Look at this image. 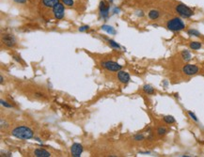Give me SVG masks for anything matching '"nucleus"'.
Instances as JSON below:
<instances>
[{"mask_svg": "<svg viewBox=\"0 0 204 157\" xmlns=\"http://www.w3.org/2000/svg\"><path fill=\"white\" fill-rule=\"evenodd\" d=\"M118 79L122 84H128L131 80V77H130V74L127 72L121 70L118 72Z\"/></svg>", "mask_w": 204, "mask_h": 157, "instance_id": "obj_10", "label": "nucleus"}, {"mask_svg": "<svg viewBox=\"0 0 204 157\" xmlns=\"http://www.w3.org/2000/svg\"><path fill=\"white\" fill-rule=\"evenodd\" d=\"M166 133H167V130L166 129L165 127H159L157 129V134L160 135V137H162V135H165Z\"/></svg>", "mask_w": 204, "mask_h": 157, "instance_id": "obj_22", "label": "nucleus"}, {"mask_svg": "<svg viewBox=\"0 0 204 157\" xmlns=\"http://www.w3.org/2000/svg\"><path fill=\"white\" fill-rule=\"evenodd\" d=\"M102 29L104 30L106 33L110 34V35H115L116 34V30L114 29V27H112L111 26L104 25V26H102Z\"/></svg>", "mask_w": 204, "mask_h": 157, "instance_id": "obj_15", "label": "nucleus"}, {"mask_svg": "<svg viewBox=\"0 0 204 157\" xmlns=\"http://www.w3.org/2000/svg\"><path fill=\"white\" fill-rule=\"evenodd\" d=\"M0 102H1V104L3 105V106H5V107H7V108H11L12 107V105L11 104H10L8 102H7V101H4V100H1V101H0Z\"/></svg>", "mask_w": 204, "mask_h": 157, "instance_id": "obj_26", "label": "nucleus"}, {"mask_svg": "<svg viewBox=\"0 0 204 157\" xmlns=\"http://www.w3.org/2000/svg\"><path fill=\"white\" fill-rule=\"evenodd\" d=\"M2 42L9 48H13L16 46V38L14 37V35L12 34H4L2 36Z\"/></svg>", "mask_w": 204, "mask_h": 157, "instance_id": "obj_5", "label": "nucleus"}, {"mask_svg": "<svg viewBox=\"0 0 204 157\" xmlns=\"http://www.w3.org/2000/svg\"><path fill=\"white\" fill-rule=\"evenodd\" d=\"M14 1L16 3H19V4H25L26 2V0H14Z\"/></svg>", "mask_w": 204, "mask_h": 157, "instance_id": "obj_30", "label": "nucleus"}, {"mask_svg": "<svg viewBox=\"0 0 204 157\" xmlns=\"http://www.w3.org/2000/svg\"><path fill=\"white\" fill-rule=\"evenodd\" d=\"M189 47L192 50H199L202 47V44L200 41H191L189 44Z\"/></svg>", "mask_w": 204, "mask_h": 157, "instance_id": "obj_17", "label": "nucleus"}, {"mask_svg": "<svg viewBox=\"0 0 204 157\" xmlns=\"http://www.w3.org/2000/svg\"><path fill=\"white\" fill-rule=\"evenodd\" d=\"M166 27L167 29H170V31L177 32V31L184 30L185 28V24L180 17H174L167 21Z\"/></svg>", "mask_w": 204, "mask_h": 157, "instance_id": "obj_2", "label": "nucleus"}, {"mask_svg": "<svg viewBox=\"0 0 204 157\" xmlns=\"http://www.w3.org/2000/svg\"><path fill=\"white\" fill-rule=\"evenodd\" d=\"M99 11H100V15L104 18L106 19L109 16V5L107 2H105L104 0L100 2L99 5Z\"/></svg>", "mask_w": 204, "mask_h": 157, "instance_id": "obj_8", "label": "nucleus"}, {"mask_svg": "<svg viewBox=\"0 0 204 157\" xmlns=\"http://www.w3.org/2000/svg\"><path fill=\"white\" fill-rule=\"evenodd\" d=\"M144 139H145V137H144V134H137L136 135H134V140H135V141L139 142V141H143Z\"/></svg>", "mask_w": 204, "mask_h": 157, "instance_id": "obj_23", "label": "nucleus"}, {"mask_svg": "<svg viewBox=\"0 0 204 157\" xmlns=\"http://www.w3.org/2000/svg\"><path fill=\"white\" fill-rule=\"evenodd\" d=\"M164 121L167 124H172V123H175V119H174L173 116L168 115V116H165L164 117Z\"/></svg>", "mask_w": 204, "mask_h": 157, "instance_id": "obj_19", "label": "nucleus"}, {"mask_svg": "<svg viewBox=\"0 0 204 157\" xmlns=\"http://www.w3.org/2000/svg\"><path fill=\"white\" fill-rule=\"evenodd\" d=\"M11 135L19 139H30L34 137V133L27 126H17L11 131Z\"/></svg>", "mask_w": 204, "mask_h": 157, "instance_id": "obj_1", "label": "nucleus"}, {"mask_svg": "<svg viewBox=\"0 0 204 157\" xmlns=\"http://www.w3.org/2000/svg\"><path fill=\"white\" fill-rule=\"evenodd\" d=\"M88 29H89V26H80V27L78 28V30H79L80 32L87 31V30H88Z\"/></svg>", "mask_w": 204, "mask_h": 157, "instance_id": "obj_28", "label": "nucleus"}, {"mask_svg": "<svg viewBox=\"0 0 204 157\" xmlns=\"http://www.w3.org/2000/svg\"><path fill=\"white\" fill-rule=\"evenodd\" d=\"M187 34L192 37H200V33L196 29H189L187 31Z\"/></svg>", "mask_w": 204, "mask_h": 157, "instance_id": "obj_20", "label": "nucleus"}, {"mask_svg": "<svg viewBox=\"0 0 204 157\" xmlns=\"http://www.w3.org/2000/svg\"><path fill=\"white\" fill-rule=\"evenodd\" d=\"M175 10L180 16L184 17V18H190L194 15V11L184 4H182V3L178 4L176 6Z\"/></svg>", "mask_w": 204, "mask_h": 157, "instance_id": "obj_3", "label": "nucleus"}, {"mask_svg": "<svg viewBox=\"0 0 204 157\" xmlns=\"http://www.w3.org/2000/svg\"><path fill=\"white\" fill-rule=\"evenodd\" d=\"M136 15H137L138 17H143L144 16V12H143V11H136Z\"/></svg>", "mask_w": 204, "mask_h": 157, "instance_id": "obj_29", "label": "nucleus"}, {"mask_svg": "<svg viewBox=\"0 0 204 157\" xmlns=\"http://www.w3.org/2000/svg\"><path fill=\"white\" fill-rule=\"evenodd\" d=\"M83 149V146L80 143H74L71 147V153L74 157H80Z\"/></svg>", "mask_w": 204, "mask_h": 157, "instance_id": "obj_9", "label": "nucleus"}, {"mask_svg": "<svg viewBox=\"0 0 204 157\" xmlns=\"http://www.w3.org/2000/svg\"><path fill=\"white\" fill-rule=\"evenodd\" d=\"M107 41H108V44H109V45L112 47V48H114V49H121L122 47H121V45H119L118 42H116L115 41H113V40H107Z\"/></svg>", "mask_w": 204, "mask_h": 157, "instance_id": "obj_21", "label": "nucleus"}, {"mask_svg": "<svg viewBox=\"0 0 204 157\" xmlns=\"http://www.w3.org/2000/svg\"><path fill=\"white\" fill-rule=\"evenodd\" d=\"M188 115L190 116V118H191L193 120H195V121H199L198 118H196V116L195 115V114H194L192 111H188Z\"/></svg>", "mask_w": 204, "mask_h": 157, "instance_id": "obj_27", "label": "nucleus"}, {"mask_svg": "<svg viewBox=\"0 0 204 157\" xmlns=\"http://www.w3.org/2000/svg\"><path fill=\"white\" fill-rule=\"evenodd\" d=\"M148 16H149V18L151 20H157L160 17V11L157 10H152V11H150Z\"/></svg>", "mask_w": 204, "mask_h": 157, "instance_id": "obj_13", "label": "nucleus"}, {"mask_svg": "<svg viewBox=\"0 0 204 157\" xmlns=\"http://www.w3.org/2000/svg\"><path fill=\"white\" fill-rule=\"evenodd\" d=\"M53 13L55 15V18L60 20L64 17V5L61 3H58L53 8Z\"/></svg>", "mask_w": 204, "mask_h": 157, "instance_id": "obj_7", "label": "nucleus"}, {"mask_svg": "<svg viewBox=\"0 0 204 157\" xmlns=\"http://www.w3.org/2000/svg\"><path fill=\"white\" fill-rule=\"evenodd\" d=\"M12 59H14L15 61H17L18 63H22V64H25V62L22 60V59H21V56H15V55H13L12 56Z\"/></svg>", "mask_w": 204, "mask_h": 157, "instance_id": "obj_25", "label": "nucleus"}, {"mask_svg": "<svg viewBox=\"0 0 204 157\" xmlns=\"http://www.w3.org/2000/svg\"><path fill=\"white\" fill-rule=\"evenodd\" d=\"M101 65L104 69L109 71V72H118L122 69V66L118 62L112 61V60H105L101 63Z\"/></svg>", "mask_w": 204, "mask_h": 157, "instance_id": "obj_4", "label": "nucleus"}, {"mask_svg": "<svg viewBox=\"0 0 204 157\" xmlns=\"http://www.w3.org/2000/svg\"><path fill=\"white\" fill-rule=\"evenodd\" d=\"M62 1V4L65 5L67 7H73L74 4V0H61Z\"/></svg>", "mask_w": 204, "mask_h": 157, "instance_id": "obj_24", "label": "nucleus"}, {"mask_svg": "<svg viewBox=\"0 0 204 157\" xmlns=\"http://www.w3.org/2000/svg\"><path fill=\"white\" fill-rule=\"evenodd\" d=\"M35 139H36L37 141H39V142H41V141H43V140H41V139H40L39 137H35Z\"/></svg>", "mask_w": 204, "mask_h": 157, "instance_id": "obj_32", "label": "nucleus"}, {"mask_svg": "<svg viewBox=\"0 0 204 157\" xmlns=\"http://www.w3.org/2000/svg\"><path fill=\"white\" fill-rule=\"evenodd\" d=\"M108 1H113V0H108Z\"/></svg>", "mask_w": 204, "mask_h": 157, "instance_id": "obj_33", "label": "nucleus"}, {"mask_svg": "<svg viewBox=\"0 0 204 157\" xmlns=\"http://www.w3.org/2000/svg\"><path fill=\"white\" fill-rule=\"evenodd\" d=\"M3 82H4V77H3V76L1 75V76H0V83L2 84Z\"/></svg>", "mask_w": 204, "mask_h": 157, "instance_id": "obj_31", "label": "nucleus"}, {"mask_svg": "<svg viewBox=\"0 0 204 157\" xmlns=\"http://www.w3.org/2000/svg\"><path fill=\"white\" fill-rule=\"evenodd\" d=\"M200 72V68L194 64H186L182 67V73L187 76H193Z\"/></svg>", "mask_w": 204, "mask_h": 157, "instance_id": "obj_6", "label": "nucleus"}, {"mask_svg": "<svg viewBox=\"0 0 204 157\" xmlns=\"http://www.w3.org/2000/svg\"><path fill=\"white\" fill-rule=\"evenodd\" d=\"M33 96H34L35 99H38V100H43V99H45V98H46L45 93H44V92H41V91H36V92H34Z\"/></svg>", "mask_w": 204, "mask_h": 157, "instance_id": "obj_18", "label": "nucleus"}, {"mask_svg": "<svg viewBox=\"0 0 204 157\" xmlns=\"http://www.w3.org/2000/svg\"><path fill=\"white\" fill-rule=\"evenodd\" d=\"M142 89H143V91L145 92V93L148 94V95H152V94L155 93V90H154V89L152 87L151 85H144Z\"/></svg>", "mask_w": 204, "mask_h": 157, "instance_id": "obj_14", "label": "nucleus"}, {"mask_svg": "<svg viewBox=\"0 0 204 157\" xmlns=\"http://www.w3.org/2000/svg\"><path fill=\"white\" fill-rule=\"evenodd\" d=\"M34 155L37 157H50L51 153L44 149H36L34 151Z\"/></svg>", "mask_w": 204, "mask_h": 157, "instance_id": "obj_11", "label": "nucleus"}, {"mask_svg": "<svg viewBox=\"0 0 204 157\" xmlns=\"http://www.w3.org/2000/svg\"><path fill=\"white\" fill-rule=\"evenodd\" d=\"M182 59H184V61H189L191 60L192 59V56H191V53H190L189 51H187V50H184V51H182Z\"/></svg>", "mask_w": 204, "mask_h": 157, "instance_id": "obj_16", "label": "nucleus"}, {"mask_svg": "<svg viewBox=\"0 0 204 157\" xmlns=\"http://www.w3.org/2000/svg\"><path fill=\"white\" fill-rule=\"evenodd\" d=\"M58 3H59V0H41V4L46 8H54Z\"/></svg>", "mask_w": 204, "mask_h": 157, "instance_id": "obj_12", "label": "nucleus"}]
</instances>
